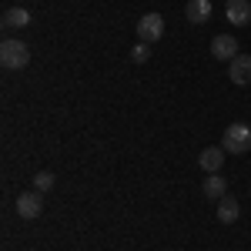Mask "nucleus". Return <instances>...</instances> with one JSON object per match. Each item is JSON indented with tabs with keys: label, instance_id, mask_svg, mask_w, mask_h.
<instances>
[{
	"label": "nucleus",
	"instance_id": "6",
	"mask_svg": "<svg viewBox=\"0 0 251 251\" xmlns=\"http://www.w3.org/2000/svg\"><path fill=\"white\" fill-rule=\"evenodd\" d=\"M228 77H231V84H238V87L251 84V54H238V57L231 60V71H228Z\"/></svg>",
	"mask_w": 251,
	"mask_h": 251
},
{
	"label": "nucleus",
	"instance_id": "5",
	"mask_svg": "<svg viewBox=\"0 0 251 251\" xmlns=\"http://www.w3.org/2000/svg\"><path fill=\"white\" fill-rule=\"evenodd\" d=\"M238 47H241V44H238L231 34H218V37L211 40V54L218 60H234L238 57Z\"/></svg>",
	"mask_w": 251,
	"mask_h": 251
},
{
	"label": "nucleus",
	"instance_id": "12",
	"mask_svg": "<svg viewBox=\"0 0 251 251\" xmlns=\"http://www.w3.org/2000/svg\"><path fill=\"white\" fill-rule=\"evenodd\" d=\"M27 24H30V10H24V7H10L3 14V27L7 30H24Z\"/></svg>",
	"mask_w": 251,
	"mask_h": 251
},
{
	"label": "nucleus",
	"instance_id": "2",
	"mask_svg": "<svg viewBox=\"0 0 251 251\" xmlns=\"http://www.w3.org/2000/svg\"><path fill=\"white\" fill-rule=\"evenodd\" d=\"M221 148H225L228 154H248L251 151V127L245 124V121H234L231 127H225Z\"/></svg>",
	"mask_w": 251,
	"mask_h": 251
},
{
	"label": "nucleus",
	"instance_id": "1",
	"mask_svg": "<svg viewBox=\"0 0 251 251\" xmlns=\"http://www.w3.org/2000/svg\"><path fill=\"white\" fill-rule=\"evenodd\" d=\"M0 64H3L7 71H24V67L30 64V47H27L24 40L7 37L0 44Z\"/></svg>",
	"mask_w": 251,
	"mask_h": 251
},
{
	"label": "nucleus",
	"instance_id": "3",
	"mask_svg": "<svg viewBox=\"0 0 251 251\" xmlns=\"http://www.w3.org/2000/svg\"><path fill=\"white\" fill-rule=\"evenodd\" d=\"M14 208H17V214L24 221H34V218H40V211H44V198H40V191H20L17 201H14Z\"/></svg>",
	"mask_w": 251,
	"mask_h": 251
},
{
	"label": "nucleus",
	"instance_id": "10",
	"mask_svg": "<svg viewBox=\"0 0 251 251\" xmlns=\"http://www.w3.org/2000/svg\"><path fill=\"white\" fill-rule=\"evenodd\" d=\"M225 194H228V181H225L218 171L208 174V181H204V198H208V201H221Z\"/></svg>",
	"mask_w": 251,
	"mask_h": 251
},
{
	"label": "nucleus",
	"instance_id": "13",
	"mask_svg": "<svg viewBox=\"0 0 251 251\" xmlns=\"http://www.w3.org/2000/svg\"><path fill=\"white\" fill-rule=\"evenodd\" d=\"M131 60H134V64H148V60H151V44L137 40L134 47H131Z\"/></svg>",
	"mask_w": 251,
	"mask_h": 251
},
{
	"label": "nucleus",
	"instance_id": "11",
	"mask_svg": "<svg viewBox=\"0 0 251 251\" xmlns=\"http://www.w3.org/2000/svg\"><path fill=\"white\" fill-rule=\"evenodd\" d=\"M238 214H241L238 201H234L231 194H225V198L218 201V221H221V225H231V221H238Z\"/></svg>",
	"mask_w": 251,
	"mask_h": 251
},
{
	"label": "nucleus",
	"instance_id": "4",
	"mask_svg": "<svg viewBox=\"0 0 251 251\" xmlns=\"http://www.w3.org/2000/svg\"><path fill=\"white\" fill-rule=\"evenodd\" d=\"M137 37L144 40V44H157V40L164 37V17L161 14H144V17L137 20Z\"/></svg>",
	"mask_w": 251,
	"mask_h": 251
},
{
	"label": "nucleus",
	"instance_id": "9",
	"mask_svg": "<svg viewBox=\"0 0 251 251\" xmlns=\"http://www.w3.org/2000/svg\"><path fill=\"white\" fill-rule=\"evenodd\" d=\"M184 17L191 20V24H204V20H211V0H188Z\"/></svg>",
	"mask_w": 251,
	"mask_h": 251
},
{
	"label": "nucleus",
	"instance_id": "14",
	"mask_svg": "<svg viewBox=\"0 0 251 251\" xmlns=\"http://www.w3.org/2000/svg\"><path fill=\"white\" fill-rule=\"evenodd\" d=\"M54 181H57V177H54V174L50 171H40V174H34V191H50V188H54Z\"/></svg>",
	"mask_w": 251,
	"mask_h": 251
},
{
	"label": "nucleus",
	"instance_id": "7",
	"mask_svg": "<svg viewBox=\"0 0 251 251\" xmlns=\"http://www.w3.org/2000/svg\"><path fill=\"white\" fill-rule=\"evenodd\" d=\"M225 14H228V20L234 27H245V24H251V0H228Z\"/></svg>",
	"mask_w": 251,
	"mask_h": 251
},
{
	"label": "nucleus",
	"instance_id": "8",
	"mask_svg": "<svg viewBox=\"0 0 251 251\" xmlns=\"http://www.w3.org/2000/svg\"><path fill=\"white\" fill-rule=\"evenodd\" d=\"M225 148H204L201 154H198V164H201V171H208V174H214L221 164H225Z\"/></svg>",
	"mask_w": 251,
	"mask_h": 251
}]
</instances>
